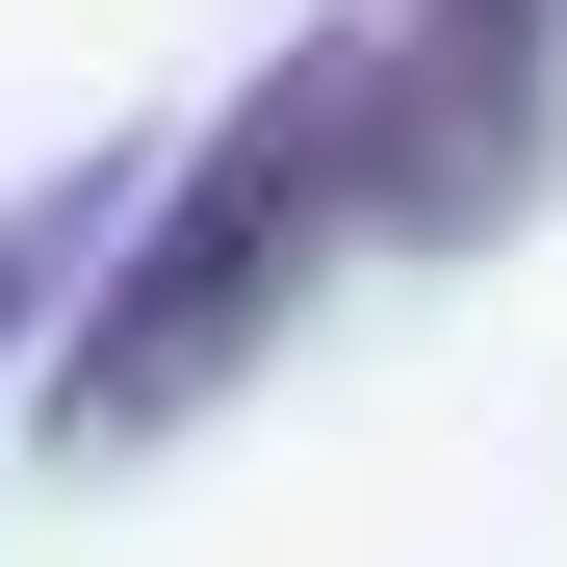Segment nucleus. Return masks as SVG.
I'll list each match as a JSON object with an SVG mask.
<instances>
[{
    "instance_id": "obj_1",
    "label": "nucleus",
    "mask_w": 567,
    "mask_h": 567,
    "mask_svg": "<svg viewBox=\"0 0 567 567\" xmlns=\"http://www.w3.org/2000/svg\"><path fill=\"white\" fill-rule=\"evenodd\" d=\"M361 207H388V27H310L207 155L155 181V233L104 258V310L52 336V388H27V413H52V439H155V413H207L233 361L284 336V284H310Z\"/></svg>"
},
{
    "instance_id": "obj_2",
    "label": "nucleus",
    "mask_w": 567,
    "mask_h": 567,
    "mask_svg": "<svg viewBox=\"0 0 567 567\" xmlns=\"http://www.w3.org/2000/svg\"><path fill=\"white\" fill-rule=\"evenodd\" d=\"M542 27L567 0H413L388 27V233H464L542 181Z\"/></svg>"
},
{
    "instance_id": "obj_3",
    "label": "nucleus",
    "mask_w": 567,
    "mask_h": 567,
    "mask_svg": "<svg viewBox=\"0 0 567 567\" xmlns=\"http://www.w3.org/2000/svg\"><path fill=\"white\" fill-rule=\"evenodd\" d=\"M155 233V181L130 155H78V181H27V207H0V336H27V310H104V258Z\"/></svg>"
}]
</instances>
